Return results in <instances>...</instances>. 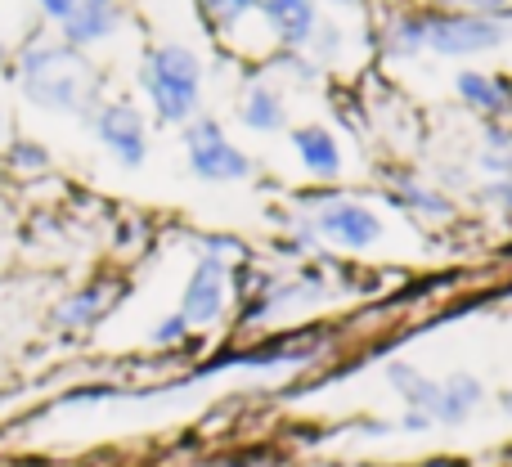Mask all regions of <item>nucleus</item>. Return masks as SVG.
<instances>
[{"label": "nucleus", "mask_w": 512, "mask_h": 467, "mask_svg": "<svg viewBox=\"0 0 512 467\" xmlns=\"http://www.w3.org/2000/svg\"><path fill=\"white\" fill-rule=\"evenodd\" d=\"M18 90L45 113H86L95 104L90 63L72 45H27L18 54Z\"/></svg>", "instance_id": "nucleus-1"}, {"label": "nucleus", "mask_w": 512, "mask_h": 467, "mask_svg": "<svg viewBox=\"0 0 512 467\" xmlns=\"http://www.w3.org/2000/svg\"><path fill=\"white\" fill-rule=\"evenodd\" d=\"M198 81H203V68H198V59L189 50H180V45H162V50H153L149 63H144V90H149L162 122H185V117L194 113Z\"/></svg>", "instance_id": "nucleus-2"}, {"label": "nucleus", "mask_w": 512, "mask_h": 467, "mask_svg": "<svg viewBox=\"0 0 512 467\" xmlns=\"http://www.w3.org/2000/svg\"><path fill=\"white\" fill-rule=\"evenodd\" d=\"M189 162L203 180H243L248 176V158L221 135L216 122L189 126Z\"/></svg>", "instance_id": "nucleus-3"}, {"label": "nucleus", "mask_w": 512, "mask_h": 467, "mask_svg": "<svg viewBox=\"0 0 512 467\" xmlns=\"http://www.w3.org/2000/svg\"><path fill=\"white\" fill-rule=\"evenodd\" d=\"M95 135L113 149L117 162H126V167H140L144 162V122L131 104L95 108Z\"/></svg>", "instance_id": "nucleus-4"}, {"label": "nucleus", "mask_w": 512, "mask_h": 467, "mask_svg": "<svg viewBox=\"0 0 512 467\" xmlns=\"http://www.w3.org/2000/svg\"><path fill=\"white\" fill-rule=\"evenodd\" d=\"M504 41V27L490 18H432L427 23V45L441 54H472Z\"/></svg>", "instance_id": "nucleus-5"}, {"label": "nucleus", "mask_w": 512, "mask_h": 467, "mask_svg": "<svg viewBox=\"0 0 512 467\" xmlns=\"http://www.w3.org/2000/svg\"><path fill=\"white\" fill-rule=\"evenodd\" d=\"M221 310H225V265H221V256H203L185 288L180 319H185V324H212Z\"/></svg>", "instance_id": "nucleus-6"}, {"label": "nucleus", "mask_w": 512, "mask_h": 467, "mask_svg": "<svg viewBox=\"0 0 512 467\" xmlns=\"http://www.w3.org/2000/svg\"><path fill=\"white\" fill-rule=\"evenodd\" d=\"M117 23H122L117 0H77V5H72V14L59 23L63 27V45H72V50L95 45V41H104V36H113Z\"/></svg>", "instance_id": "nucleus-7"}, {"label": "nucleus", "mask_w": 512, "mask_h": 467, "mask_svg": "<svg viewBox=\"0 0 512 467\" xmlns=\"http://www.w3.org/2000/svg\"><path fill=\"white\" fill-rule=\"evenodd\" d=\"M319 234L337 238L342 247H369L373 238H378V216L369 212V207L360 203H328L324 212H319Z\"/></svg>", "instance_id": "nucleus-8"}, {"label": "nucleus", "mask_w": 512, "mask_h": 467, "mask_svg": "<svg viewBox=\"0 0 512 467\" xmlns=\"http://www.w3.org/2000/svg\"><path fill=\"white\" fill-rule=\"evenodd\" d=\"M256 5L265 9V18L288 45H301L310 36V27H315V5L310 0H256Z\"/></svg>", "instance_id": "nucleus-9"}, {"label": "nucleus", "mask_w": 512, "mask_h": 467, "mask_svg": "<svg viewBox=\"0 0 512 467\" xmlns=\"http://www.w3.org/2000/svg\"><path fill=\"white\" fill-rule=\"evenodd\" d=\"M292 144H297L301 162H306L315 176H333L337 167H342V153H337V140L328 131H319V126H301L297 135H292Z\"/></svg>", "instance_id": "nucleus-10"}, {"label": "nucleus", "mask_w": 512, "mask_h": 467, "mask_svg": "<svg viewBox=\"0 0 512 467\" xmlns=\"http://www.w3.org/2000/svg\"><path fill=\"white\" fill-rule=\"evenodd\" d=\"M481 400V387L472 378H450L441 382V391H436V405H432V418H441V423H463V418L477 409Z\"/></svg>", "instance_id": "nucleus-11"}, {"label": "nucleus", "mask_w": 512, "mask_h": 467, "mask_svg": "<svg viewBox=\"0 0 512 467\" xmlns=\"http://www.w3.org/2000/svg\"><path fill=\"white\" fill-rule=\"evenodd\" d=\"M108 292L104 288H86V292H77V297H68L59 310H54V324L59 328H86V324H95L99 315L108 310Z\"/></svg>", "instance_id": "nucleus-12"}, {"label": "nucleus", "mask_w": 512, "mask_h": 467, "mask_svg": "<svg viewBox=\"0 0 512 467\" xmlns=\"http://www.w3.org/2000/svg\"><path fill=\"white\" fill-rule=\"evenodd\" d=\"M459 95L468 99V104L486 108V113H504V108H508V90L499 86L495 77H481V72H463V77H459Z\"/></svg>", "instance_id": "nucleus-13"}, {"label": "nucleus", "mask_w": 512, "mask_h": 467, "mask_svg": "<svg viewBox=\"0 0 512 467\" xmlns=\"http://www.w3.org/2000/svg\"><path fill=\"white\" fill-rule=\"evenodd\" d=\"M391 382H396V387L409 396V405L423 409V414L432 418V405H436V391H441V382H427L423 373H409L405 364H391Z\"/></svg>", "instance_id": "nucleus-14"}, {"label": "nucleus", "mask_w": 512, "mask_h": 467, "mask_svg": "<svg viewBox=\"0 0 512 467\" xmlns=\"http://www.w3.org/2000/svg\"><path fill=\"white\" fill-rule=\"evenodd\" d=\"M243 122H248L252 131H279V126H283L279 99H274L265 86H256L252 95H248V104H243Z\"/></svg>", "instance_id": "nucleus-15"}, {"label": "nucleus", "mask_w": 512, "mask_h": 467, "mask_svg": "<svg viewBox=\"0 0 512 467\" xmlns=\"http://www.w3.org/2000/svg\"><path fill=\"white\" fill-rule=\"evenodd\" d=\"M5 167H14V171H45V167H50V153H45L41 144H32V140H14L5 149Z\"/></svg>", "instance_id": "nucleus-16"}, {"label": "nucleus", "mask_w": 512, "mask_h": 467, "mask_svg": "<svg viewBox=\"0 0 512 467\" xmlns=\"http://www.w3.org/2000/svg\"><path fill=\"white\" fill-rule=\"evenodd\" d=\"M391 41H396V50H418V45H427V23H418V18H400L396 32H391Z\"/></svg>", "instance_id": "nucleus-17"}, {"label": "nucleus", "mask_w": 512, "mask_h": 467, "mask_svg": "<svg viewBox=\"0 0 512 467\" xmlns=\"http://www.w3.org/2000/svg\"><path fill=\"white\" fill-rule=\"evenodd\" d=\"M256 5V0H207V9H212L221 23H234L239 14H248V9Z\"/></svg>", "instance_id": "nucleus-18"}, {"label": "nucleus", "mask_w": 512, "mask_h": 467, "mask_svg": "<svg viewBox=\"0 0 512 467\" xmlns=\"http://www.w3.org/2000/svg\"><path fill=\"white\" fill-rule=\"evenodd\" d=\"M180 337H185V319L171 315V319H162V324H158L153 342H158V346H171V342H180Z\"/></svg>", "instance_id": "nucleus-19"}, {"label": "nucleus", "mask_w": 512, "mask_h": 467, "mask_svg": "<svg viewBox=\"0 0 512 467\" xmlns=\"http://www.w3.org/2000/svg\"><path fill=\"white\" fill-rule=\"evenodd\" d=\"M36 5H41V14H50V18H68L72 14V5H77V0H36Z\"/></svg>", "instance_id": "nucleus-20"}, {"label": "nucleus", "mask_w": 512, "mask_h": 467, "mask_svg": "<svg viewBox=\"0 0 512 467\" xmlns=\"http://www.w3.org/2000/svg\"><path fill=\"white\" fill-rule=\"evenodd\" d=\"M472 5H477V9H490V14H495V9H504L508 0H472Z\"/></svg>", "instance_id": "nucleus-21"}, {"label": "nucleus", "mask_w": 512, "mask_h": 467, "mask_svg": "<svg viewBox=\"0 0 512 467\" xmlns=\"http://www.w3.org/2000/svg\"><path fill=\"white\" fill-rule=\"evenodd\" d=\"M5 59H9V50H5V41H0V68H5Z\"/></svg>", "instance_id": "nucleus-22"}, {"label": "nucleus", "mask_w": 512, "mask_h": 467, "mask_svg": "<svg viewBox=\"0 0 512 467\" xmlns=\"http://www.w3.org/2000/svg\"><path fill=\"white\" fill-rule=\"evenodd\" d=\"M504 409H508V414H512V391H508V396H504Z\"/></svg>", "instance_id": "nucleus-23"}]
</instances>
